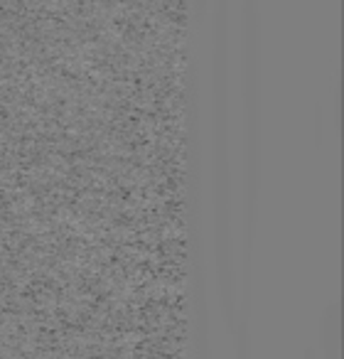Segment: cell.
<instances>
[{
    "label": "cell",
    "instance_id": "7a4b0ae2",
    "mask_svg": "<svg viewBox=\"0 0 344 359\" xmlns=\"http://www.w3.org/2000/svg\"><path fill=\"white\" fill-rule=\"evenodd\" d=\"M305 359H312V352H308V354H305Z\"/></svg>",
    "mask_w": 344,
    "mask_h": 359
},
{
    "label": "cell",
    "instance_id": "6da1fadb",
    "mask_svg": "<svg viewBox=\"0 0 344 359\" xmlns=\"http://www.w3.org/2000/svg\"><path fill=\"white\" fill-rule=\"evenodd\" d=\"M319 347L322 359H339V305L332 303L319 315Z\"/></svg>",
    "mask_w": 344,
    "mask_h": 359
}]
</instances>
